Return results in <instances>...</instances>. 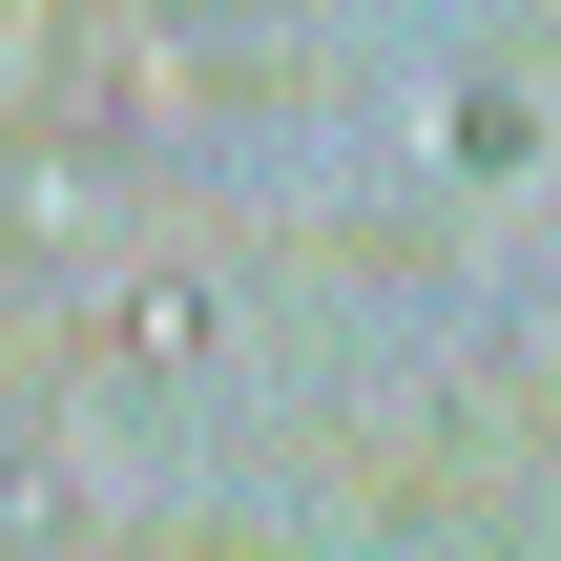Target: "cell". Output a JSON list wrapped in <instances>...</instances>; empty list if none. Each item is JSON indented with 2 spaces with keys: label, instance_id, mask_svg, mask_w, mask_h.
<instances>
[{
  "label": "cell",
  "instance_id": "obj_1",
  "mask_svg": "<svg viewBox=\"0 0 561 561\" xmlns=\"http://www.w3.org/2000/svg\"><path fill=\"white\" fill-rule=\"evenodd\" d=\"M83 83H104V125H125V146H187V125H229L250 42H229L208 0H104V21H83Z\"/></svg>",
  "mask_w": 561,
  "mask_h": 561
},
{
  "label": "cell",
  "instance_id": "obj_2",
  "mask_svg": "<svg viewBox=\"0 0 561 561\" xmlns=\"http://www.w3.org/2000/svg\"><path fill=\"white\" fill-rule=\"evenodd\" d=\"M104 354H125V375H208V354H229V291H208V271H125V291H104Z\"/></svg>",
  "mask_w": 561,
  "mask_h": 561
},
{
  "label": "cell",
  "instance_id": "obj_3",
  "mask_svg": "<svg viewBox=\"0 0 561 561\" xmlns=\"http://www.w3.org/2000/svg\"><path fill=\"white\" fill-rule=\"evenodd\" d=\"M104 208V146H0V250H62Z\"/></svg>",
  "mask_w": 561,
  "mask_h": 561
},
{
  "label": "cell",
  "instance_id": "obj_4",
  "mask_svg": "<svg viewBox=\"0 0 561 561\" xmlns=\"http://www.w3.org/2000/svg\"><path fill=\"white\" fill-rule=\"evenodd\" d=\"M437 146H458V167H520V146H541V104H520V83H458V104H437Z\"/></svg>",
  "mask_w": 561,
  "mask_h": 561
},
{
  "label": "cell",
  "instance_id": "obj_5",
  "mask_svg": "<svg viewBox=\"0 0 561 561\" xmlns=\"http://www.w3.org/2000/svg\"><path fill=\"white\" fill-rule=\"evenodd\" d=\"M83 520V479H42V458H0V541H62Z\"/></svg>",
  "mask_w": 561,
  "mask_h": 561
},
{
  "label": "cell",
  "instance_id": "obj_6",
  "mask_svg": "<svg viewBox=\"0 0 561 561\" xmlns=\"http://www.w3.org/2000/svg\"><path fill=\"white\" fill-rule=\"evenodd\" d=\"M0 21H21V0H0Z\"/></svg>",
  "mask_w": 561,
  "mask_h": 561
}]
</instances>
